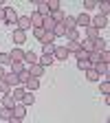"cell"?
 <instances>
[{
	"mask_svg": "<svg viewBox=\"0 0 110 123\" xmlns=\"http://www.w3.org/2000/svg\"><path fill=\"white\" fill-rule=\"evenodd\" d=\"M90 26H95L97 31H99V29H106V26H108V15L97 13L95 18H90Z\"/></svg>",
	"mask_w": 110,
	"mask_h": 123,
	"instance_id": "6da1fadb",
	"label": "cell"
},
{
	"mask_svg": "<svg viewBox=\"0 0 110 123\" xmlns=\"http://www.w3.org/2000/svg\"><path fill=\"white\" fill-rule=\"evenodd\" d=\"M15 29L18 31H26L31 29V20H29V15H18V22H15Z\"/></svg>",
	"mask_w": 110,
	"mask_h": 123,
	"instance_id": "7a4b0ae2",
	"label": "cell"
},
{
	"mask_svg": "<svg viewBox=\"0 0 110 123\" xmlns=\"http://www.w3.org/2000/svg\"><path fill=\"white\" fill-rule=\"evenodd\" d=\"M75 24H77V29H86V26H90V15L82 11V13L75 18Z\"/></svg>",
	"mask_w": 110,
	"mask_h": 123,
	"instance_id": "3957f363",
	"label": "cell"
},
{
	"mask_svg": "<svg viewBox=\"0 0 110 123\" xmlns=\"http://www.w3.org/2000/svg\"><path fill=\"white\" fill-rule=\"evenodd\" d=\"M11 114H13L15 119H24V117H26V105H24V103H15V105L11 108Z\"/></svg>",
	"mask_w": 110,
	"mask_h": 123,
	"instance_id": "277c9868",
	"label": "cell"
},
{
	"mask_svg": "<svg viewBox=\"0 0 110 123\" xmlns=\"http://www.w3.org/2000/svg\"><path fill=\"white\" fill-rule=\"evenodd\" d=\"M26 73H29L31 77H38V79H40V77L46 73V68H44V66H40V64H33V66H29V68H26Z\"/></svg>",
	"mask_w": 110,
	"mask_h": 123,
	"instance_id": "5b68a950",
	"label": "cell"
},
{
	"mask_svg": "<svg viewBox=\"0 0 110 123\" xmlns=\"http://www.w3.org/2000/svg\"><path fill=\"white\" fill-rule=\"evenodd\" d=\"M15 22H18V13H15L13 9H7V11H5V24L15 26Z\"/></svg>",
	"mask_w": 110,
	"mask_h": 123,
	"instance_id": "8992f818",
	"label": "cell"
},
{
	"mask_svg": "<svg viewBox=\"0 0 110 123\" xmlns=\"http://www.w3.org/2000/svg\"><path fill=\"white\" fill-rule=\"evenodd\" d=\"M24 92H26V88H24V86H15V88H11V97L15 99V103H20V101H22Z\"/></svg>",
	"mask_w": 110,
	"mask_h": 123,
	"instance_id": "52a82bcc",
	"label": "cell"
},
{
	"mask_svg": "<svg viewBox=\"0 0 110 123\" xmlns=\"http://www.w3.org/2000/svg\"><path fill=\"white\" fill-rule=\"evenodd\" d=\"M53 57L59 59V62H66L68 57V51H66V46H55V51H53Z\"/></svg>",
	"mask_w": 110,
	"mask_h": 123,
	"instance_id": "ba28073f",
	"label": "cell"
},
{
	"mask_svg": "<svg viewBox=\"0 0 110 123\" xmlns=\"http://www.w3.org/2000/svg\"><path fill=\"white\" fill-rule=\"evenodd\" d=\"M35 11L42 15V18H44V15H51V11H49V5H46V0H38V2H35Z\"/></svg>",
	"mask_w": 110,
	"mask_h": 123,
	"instance_id": "9c48e42d",
	"label": "cell"
},
{
	"mask_svg": "<svg viewBox=\"0 0 110 123\" xmlns=\"http://www.w3.org/2000/svg\"><path fill=\"white\" fill-rule=\"evenodd\" d=\"M29 20H31V29H42V15L38 11H33L29 15Z\"/></svg>",
	"mask_w": 110,
	"mask_h": 123,
	"instance_id": "30bf717a",
	"label": "cell"
},
{
	"mask_svg": "<svg viewBox=\"0 0 110 123\" xmlns=\"http://www.w3.org/2000/svg\"><path fill=\"white\" fill-rule=\"evenodd\" d=\"M38 59H40L38 53H33V51H24V64L33 66V64H38Z\"/></svg>",
	"mask_w": 110,
	"mask_h": 123,
	"instance_id": "8fae6325",
	"label": "cell"
},
{
	"mask_svg": "<svg viewBox=\"0 0 110 123\" xmlns=\"http://www.w3.org/2000/svg\"><path fill=\"white\" fill-rule=\"evenodd\" d=\"M9 57H11V62H24V51L20 49V46H15V49L9 53Z\"/></svg>",
	"mask_w": 110,
	"mask_h": 123,
	"instance_id": "7c38bea8",
	"label": "cell"
},
{
	"mask_svg": "<svg viewBox=\"0 0 110 123\" xmlns=\"http://www.w3.org/2000/svg\"><path fill=\"white\" fill-rule=\"evenodd\" d=\"M66 51H68V55H77L82 51V44L79 42H66Z\"/></svg>",
	"mask_w": 110,
	"mask_h": 123,
	"instance_id": "4fadbf2b",
	"label": "cell"
},
{
	"mask_svg": "<svg viewBox=\"0 0 110 123\" xmlns=\"http://www.w3.org/2000/svg\"><path fill=\"white\" fill-rule=\"evenodd\" d=\"M5 81L9 84V88L20 86V81H18V75H13V73H7V75H5Z\"/></svg>",
	"mask_w": 110,
	"mask_h": 123,
	"instance_id": "5bb4252c",
	"label": "cell"
},
{
	"mask_svg": "<svg viewBox=\"0 0 110 123\" xmlns=\"http://www.w3.org/2000/svg\"><path fill=\"white\" fill-rule=\"evenodd\" d=\"M24 88L26 90H38L40 88V79H38V77H29L26 84H24Z\"/></svg>",
	"mask_w": 110,
	"mask_h": 123,
	"instance_id": "9a60e30c",
	"label": "cell"
},
{
	"mask_svg": "<svg viewBox=\"0 0 110 123\" xmlns=\"http://www.w3.org/2000/svg\"><path fill=\"white\" fill-rule=\"evenodd\" d=\"M20 103H24L26 108H31V105H33V103H35V95H33V92H29V90H26V92H24V97H22V101H20Z\"/></svg>",
	"mask_w": 110,
	"mask_h": 123,
	"instance_id": "2e32d148",
	"label": "cell"
},
{
	"mask_svg": "<svg viewBox=\"0 0 110 123\" xmlns=\"http://www.w3.org/2000/svg\"><path fill=\"white\" fill-rule=\"evenodd\" d=\"M24 40H26V33H24V31H18V29H15V31H13V42L20 46V44H24Z\"/></svg>",
	"mask_w": 110,
	"mask_h": 123,
	"instance_id": "e0dca14e",
	"label": "cell"
},
{
	"mask_svg": "<svg viewBox=\"0 0 110 123\" xmlns=\"http://www.w3.org/2000/svg\"><path fill=\"white\" fill-rule=\"evenodd\" d=\"M53 62H55V57H53V55H40V59H38V64L46 68V66H51Z\"/></svg>",
	"mask_w": 110,
	"mask_h": 123,
	"instance_id": "ac0fdd59",
	"label": "cell"
},
{
	"mask_svg": "<svg viewBox=\"0 0 110 123\" xmlns=\"http://www.w3.org/2000/svg\"><path fill=\"white\" fill-rule=\"evenodd\" d=\"M0 99H2V108H9V110H11V108L15 105V99L11 97V92H9V95H2Z\"/></svg>",
	"mask_w": 110,
	"mask_h": 123,
	"instance_id": "d6986e66",
	"label": "cell"
},
{
	"mask_svg": "<svg viewBox=\"0 0 110 123\" xmlns=\"http://www.w3.org/2000/svg\"><path fill=\"white\" fill-rule=\"evenodd\" d=\"M51 18H53L55 24H62V22H64V18H66V13L59 9V11H53V13H51Z\"/></svg>",
	"mask_w": 110,
	"mask_h": 123,
	"instance_id": "ffe728a7",
	"label": "cell"
},
{
	"mask_svg": "<svg viewBox=\"0 0 110 123\" xmlns=\"http://www.w3.org/2000/svg\"><path fill=\"white\" fill-rule=\"evenodd\" d=\"M92 68H95V70H97L99 75H108V73H110V64H104V62H99V64H95Z\"/></svg>",
	"mask_w": 110,
	"mask_h": 123,
	"instance_id": "44dd1931",
	"label": "cell"
},
{
	"mask_svg": "<svg viewBox=\"0 0 110 123\" xmlns=\"http://www.w3.org/2000/svg\"><path fill=\"white\" fill-rule=\"evenodd\" d=\"M24 70V62H11V73L13 75H20Z\"/></svg>",
	"mask_w": 110,
	"mask_h": 123,
	"instance_id": "7402d4cb",
	"label": "cell"
},
{
	"mask_svg": "<svg viewBox=\"0 0 110 123\" xmlns=\"http://www.w3.org/2000/svg\"><path fill=\"white\" fill-rule=\"evenodd\" d=\"M86 37H88V40H97V37H99V31H97L95 26H86Z\"/></svg>",
	"mask_w": 110,
	"mask_h": 123,
	"instance_id": "603a6c76",
	"label": "cell"
},
{
	"mask_svg": "<svg viewBox=\"0 0 110 123\" xmlns=\"http://www.w3.org/2000/svg\"><path fill=\"white\" fill-rule=\"evenodd\" d=\"M99 77H101V75H99V73H97L95 68L86 70V79H88V81H99Z\"/></svg>",
	"mask_w": 110,
	"mask_h": 123,
	"instance_id": "cb8c5ba5",
	"label": "cell"
},
{
	"mask_svg": "<svg viewBox=\"0 0 110 123\" xmlns=\"http://www.w3.org/2000/svg\"><path fill=\"white\" fill-rule=\"evenodd\" d=\"M77 68L86 73V70H90V68H92V64H90L88 59H77Z\"/></svg>",
	"mask_w": 110,
	"mask_h": 123,
	"instance_id": "d4e9b609",
	"label": "cell"
},
{
	"mask_svg": "<svg viewBox=\"0 0 110 123\" xmlns=\"http://www.w3.org/2000/svg\"><path fill=\"white\" fill-rule=\"evenodd\" d=\"M62 24H64L66 29H77V24H75V15H66Z\"/></svg>",
	"mask_w": 110,
	"mask_h": 123,
	"instance_id": "484cf974",
	"label": "cell"
},
{
	"mask_svg": "<svg viewBox=\"0 0 110 123\" xmlns=\"http://www.w3.org/2000/svg\"><path fill=\"white\" fill-rule=\"evenodd\" d=\"M64 33H66V26H64V24H55L53 35H55V37H64Z\"/></svg>",
	"mask_w": 110,
	"mask_h": 123,
	"instance_id": "4316f807",
	"label": "cell"
},
{
	"mask_svg": "<svg viewBox=\"0 0 110 123\" xmlns=\"http://www.w3.org/2000/svg\"><path fill=\"white\" fill-rule=\"evenodd\" d=\"M55 44H42V55H53Z\"/></svg>",
	"mask_w": 110,
	"mask_h": 123,
	"instance_id": "83f0119b",
	"label": "cell"
},
{
	"mask_svg": "<svg viewBox=\"0 0 110 123\" xmlns=\"http://www.w3.org/2000/svg\"><path fill=\"white\" fill-rule=\"evenodd\" d=\"M92 9H97V0H86V2H84V13L92 11Z\"/></svg>",
	"mask_w": 110,
	"mask_h": 123,
	"instance_id": "f1b7e54d",
	"label": "cell"
},
{
	"mask_svg": "<svg viewBox=\"0 0 110 123\" xmlns=\"http://www.w3.org/2000/svg\"><path fill=\"white\" fill-rule=\"evenodd\" d=\"M13 114H11V110H9V108H0V119H2V121H9Z\"/></svg>",
	"mask_w": 110,
	"mask_h": 123,
	"instance_id": "f546056e",
	"label": "cell"
},
{
	"mask_svg": "<svg viewBox=\"0 0 110 123\" xmlns=\"http://www.w3.org/2000/svg\"><path fill=\"white\" fill-rule=\"evenodd\" d=\"M97 9H99V13H101V15H108V11H110L108 2H97Z\"/></svg>",
	"mask_w": 110,
	"mask_h": 123,
	"instance_id": "4dcf8cb0",
	"label": "cell"
},
{
	"mask_svg": "<svg viewBox=\"0 0 110 123\" xmlns=\"http://www.w3.org/2000/svg\"><path fill=\"white\" fill-rule=\"evenodd\" d=\"M46 5H49V11H51V13H53V11H59V0H49Z\"/></svg>",
	"mask_w": 110,
	"mask_h": 123,
	"instance_id": "1f68e13d",
	"label": "cell"
},
{
	"mask_svg": "<svg viewBox=\"0 0 110 123\" xmlns=\"http://www.w3.org/2000/svg\"><path fill=\"white\" fill-rule=\"evenodd\" d=\"M99 90H101V95H104V97H108V95H110V81L106 79V81L101 84V88H99Z\"/></svg>",
	"mask_w": 110,
	"mask_h": 123,
	"instance_id": "d6a6232c",
	"label": "cell"
},
{
	"mask_svg": "<svg viewBox=\"0 0 110 123\" xmlns=\"http://www.w3.org/2000/svg\"><path fill=\"white\" fill-rule=\"evenodd\" d=\"M7 64H11L9 53H0V66H7Z\"/></svg>",
	"mask_w": 110,
	"mask_h": 123,
	"instance_id": "836d02e7",
	"label": "cell"
},
{
	"mask_svg": "<svg viewBox=\"0 0 110 123\" xmlns=\"http://www.w3.org/2000/svg\"><path fill=\"white\" fill-rule=\"evenodd\" d=\"M0 92H2V95H9V92H11V88H9V84L5 79H0Z\"/></svg>",
	"mask_w": 110,
	"mask_h": 123,
	"instance_id": "e575fe53",
	"label": "cell"
},
{
	"mask_svg": "<svg viewBox=\"0 0 110 123\" xmlns=\"http://www.w3.org/2000/svg\"><path fill=\"white\" fill-rule=\"evenodd\" d=\"M42 35H44V29H33V37H35L38 42L42 40Z\"/></svg>",
	"mask_w": 110,
	"mask_h": 123,
	"instance_id": "d590c367",
	"label": "cell"
},
{
	"mask_svg": "<svg viewBox=\"0 0 110 123\" xmlns=\"http://www.w3.org/2000/svg\"><path fill=\"white\" fill-rule=\"evenodd\" d=\"M77 59H88V53H86V51L82 49L79 53H77Z\"/></svg>",
	"mask_w": 110,
	"mask_h": 123,
	"instance_id": "8d00e7d4",
	"label": "cell"
},
{
	"mask_svg": "<svg viewBox=\"0 0 110 123\" xmlns=\"http://www.w3.org/2000/svg\"><path fill=\"white\" fill-rule=\"evenodd\" d=\"M5 11H7V7H0V20L5 22Z\"/></svg>",
	"mask_w": 110,
	"mask_h": 123,
	"instance_id": "74e56055",
	"label": "cell"
},
{
	"mask_svg": "<svg viewBox=\"0 0 110 123\" xmlns=\"http://www.w3.org/2000/svg\"><path fill=\"white\" fill-rule=\"evenodd\" d=\"M7 123H22V119H15V117H11V119H9Z\"/></svg>",
	"mask_w": 110,
	"mask_h": 123,
	"instance_id": "f35d334b",
	"label": "cell"
},
{
	"mask_svg": "<svg viewBox=\"0 0 110 123\" xmlns=\"http://www.w3.org/2000/svg\"><path fill=\"white\" fill-rule=\"evenodd\" d=\"M5 75H7V70H5L2 66H0V79H5Z\"/></svg>",
	"mask_w": 110,
	"mask_h": 123,
	"instance_id": "ab89813d",
	"label": "cell"
},
{
	"mask_svg": "<svg viewBox=\"0 0 110 123\" xmlns=\"http://www.w3.org/2000/svg\"><path fill=\"white\" fill-rule=\"evenodd\" d=\"M0 97H2V92H0Z\"/></svg>",
	"mask_w": 110,
	"mask_h": 123,
	"instance_id": "60d3db41",
	"label": "cell"
}]
</instances>
